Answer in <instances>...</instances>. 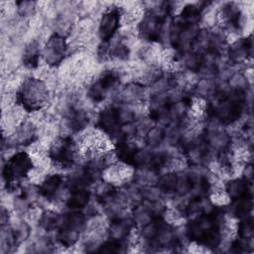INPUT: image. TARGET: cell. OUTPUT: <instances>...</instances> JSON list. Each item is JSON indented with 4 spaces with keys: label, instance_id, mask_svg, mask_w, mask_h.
Instances as JSON below:
<instances>
[{
    "label": "cell",
    "instance_id": "7",
    "mask_svg": "<svg viewBox=\"0 0 254 254\" xmlns=\"http://www.w3.org/2000/svg\"><path fill=\"white\" fill-rule=\"evenodd\" d=\"M96 126L104 134L114 136L117 139L122 126L119 119L117 106H107L103 108L98 113Z\"/></svg>",
    "mask_w": 254,
    "mask_h": 254
},
{
    "label": "cell",
    "instance_id": "9",
    "mask_svg": "<svg viewBox=\"0 0 254 254\" xmlns=\"http://www.w3.org/2000/svg\"><path fill=\"white\" fill-rule=\"evenodd\" d=\"M253 44L252 36L250 35L247 38L240 39L232 43L228 49V58L233 64H240L245 62L252 56Z\"/></svg>",
    "mask_w": 254,
    "mask_h": 254
},
{
    "label": "cell",
    "instance_id": "6",
    "mask_svg": "<svg viewBox=\"0 0 254 254\" xmlns=\"http://www.w3.org/2000/svg\"><path fill=\"white\" fill-rule=\"evenodd\" d=\"M122 18L120 7H110L101 16L98 24V37L102 43H108L117 33Z\"/></svg>",
    "mask_w": 254,
    "mask_h": 254
},
{
    "label": "cell",
    "instance_id": "18",
    "mask_svg": "<svg viewBox=\"0 0 254 254\" xmlns=\"http://www.w3.org/2000/svg\"><path fill=\"white\" fill-rule=\"evenodd\" d=\"M61 215L54 210H46L39 217V224L46 231L58 229Z\"/></svg>",
    "mask_w": 254,
    "mask_h": 254
},
{
    "label": "cell",
    "instance_id": "1",
    "mask_svg": "<svg viewBox=\"0 0 254 254\" xmlns=\"http://www.w3.org/2000/svg\"><path fill=\"white\" fill-rule=\"evenodd\" d=\"M16 101L27 112L40 111L49 101V88L40 78L29 77L16 93Z\"/></svg>",
    "mask_w": 254,
    "mask_h": 254
},
{
    "label": "cell",
    "instance_id": "15",
    "mask_svg": "<svg viewBox=\"0 0 254 254\" xmlns=\"http://www.w3.org/2000/svg\"><path fill=\"white\" fill-rule=\"evenodd\" d=\"M40 57H41V50H40L39 43L36 40H33L26 46L24 50L23 57H22L23 64L29 69H35L39 66Z\"/></svg>",
    "mask_w": 254,
    "mask_h": 254
},
{
    "label": "cell",
    "instance_id": "14",
    "mask_svg": "<svg viewBox=\"0 0 254 254\" xmlns=\"http://www.w3.org/2000/svg\"><path fill=\"white\" fill-rule=\"evenodd\" d=\"M90 199V191L85 187H74L70 189L65 204L69 209L80 210L85 208Z\"/></svg>",
    "mask_w": 254,
    "mask_h": 254
},
{
    "label": "cell",
    "instance_id": "19",
    "mask_svg": "<svg viewBox=\"0 0 254 254\" xmlns=\"http://www.w3.org/2000/svg\"><path fill=\"white\" fill-rule=\"evenodd\" d=\"M253 233H254V230H253V222H252L251 216L242 218L237 225L238 237L252 240Z\"/></svg>",
    "mask_w": 254,
    "mask_h": 254
},
{
    "label": "cell",
    "instance_id": "11",
    "mask_svg": "<svg viewBox=\"0 0 254 254\" xmlns=\"http://www.w3.org/2000/svg\"><path fill=\"white\" fill-rule=\"evenodd\" d=\"M64 185V178L61 174L47 175L38 187L41 196L48 200H56L61 193L62 187Z\"/></svg>",
    "mask_w": 254,
    "mask_h": 254
},
{
    "label": "cell",
    "instance_id": "13",
    "mask_svg": "<svg viewBox=\"0 0 254 254\" xmlns=\"http://www.w3.org/2000/svg\"><path fill=\"white\" fill-rule=\"evenodd\" d=\"M37 127L32 121H22L15 129L12 142L16 145L28 146L36 141Z\"/></svg>",
    "mask_w": 254,
    "mask_h": 254
},
{
    "label": "cell",
    "instance_id": "21",
    "mask_svg": "<svg viewBox=\"0 0 254 254\" xmlns=\"http://www.w3.org/2000/svg\"><path fill=\"white\" fill-rule=\"evenodd\" d=\"M243 177L246 181L248 182H252V177H253V167H252V164L251 163H246V165L244 166V169H243Z\"/></svg>",
    "mask_w": 254,
    "mask_h": 254
},
{
    "label": "cell",
    "instance_id": "12",
    "mask_svg": "<svg viewBox=\"0 0 254 254\" xmlns=\"http://www.w3.org/2000/svg\"><path fill=\"white\" fill-rule=\"evenodd\" d=\"M224 190L229 199L237 200L244 197H251V182L244 178H235L224 185Z\"/></svg>",
    "mask_w": 254,
    "mask_h": 254
},
{
    "label": "cell",
    "instance_id": "20",
    "mask_svg": "<svg viewBox=\"0 0 254 254\" xmlns=\"http://www.w3.org/2000/svg\"><path fill=\"white\" fill-rule=\"evenodd\" d=\"M18 7V12L22 17H27L34 13L35 11V2H28V1H22L16 3Z\"/></svg>",
    "mask_w": 254,
    "mask_h": 254
},
{
    "label": "cell",
    "instance_id": "3",
    "mask_svg": "<svg viewBox=\"0 0 254 254\" xmlns=\"http://www.w3.org/2000/svg\"><path fill=\"white\" fill-rule=\"evenodd\" d=\"M77 146L69 136L56 140L49 149L48 157L57 166L67 168L74 164L77 157Z\"/></svg>",
    "mask_w": 254,
    "mask_h": 254
},
{
    "label": "cell",
    "instance_id": "5",
    "mask_svg": "<svg viewBox=\"0 0 254 254\" xmlns=\"http://www.w3.org/2000/svg\"><path fill=\"white\" fill-rule=\"evenodd\" d=\"M165 18L146 11L138 25L139 37L151 43L161 41L164 34Z\"/></svg>",
    "mask_w": 254,
    "mask_h": 254
},
{
    "label": "cell",
    "instance_id": "4",
    "mask_svg": "<svg viewBox=\"0 0 254 254\" xmlns=\"http://www.w3.org/2000/svg\"><path fill=\"white\" fill-rule=\"evenodd\" d=\"M67 50L68 45L65 38L63 35L56 33L47 41L42 56L49 66H58L64 62Z\"/></svg>",
    "mask_w": 254,
    "mask_h": 254
},
{
    "label": "cell",
    "instance_id": "17",
    "mask_svg": "<svg viewBox=\"0 0 254 254\" xmlns=\"http://www.w3.org/2000/svg\"><path fill=\"white\" fill-rule=\"evenodd\" d=\"M252 210V198L244 197L241 199L233 200V204L231 206V213L234 217L237 218H245L250 216Z\"/></svg>",
    "mask_w": 254,
    "mask_h": 254
},
{
    "label": "cell",
    "instance_id": "16",
    "mask_svg": "<svg viewBox=\"0 0 254 254\" xmlns=\"http://www.w3.org/2000/svg\"><path fill=\"white\" fill-rule=\"evenodd\" d=\"M144 140L148 148H158L166 141V128L162 125H153L146 132Z\"/></svg>",
    "mask_w": 254,
    "mask_h": 254
},
{
    "label": "cell",
    "instance_id": "8",
    "mask_svg": "<svg viewBox=\"0 0 254 254\" xmlns=\"http://www.w3.org/2000/svg\"><path fill=\"white\" fill-rule=\"evenodd\" d=\"M242 11L240 7L233 2H228L222 5L216 14V20L223 25L224 28L240 31L242 24Z\"/></svg>",
    "mask_w": 254,
    "mask_h": 254
},
{
    "label": "cell",
    "instance_id": "10",
    "mask_svg": "<svg viewBox=\"0 0 254 254\" xmlns=\"http://www.w3.org/2000/svg\"><path fill=\"white\" fill-rule=\"evenodd\" d=\"M147 95L146 86L138 81L126 84L118 93L117 97L121 104L135 105L142 103Z\"/></svg>",
    "mask_w": 254,
    "mask_h": 254
},
{
    "label": "cell",
    "instance_id": "2",
    "mask_svg": "<svg viewBox=\"0 0 254 254\" xmlns=\"http://www.w3.org/2000/svg\"><path fill=\"white\" fill-rule=\"evenodd\" d=\"M32 157L22 151L12 155L3 168V179L7 184V190H14L22 180H25L34 169Z\"/></svg>",
    "mask_w": 254,
    "mask_h": 254
}]
</instances>
